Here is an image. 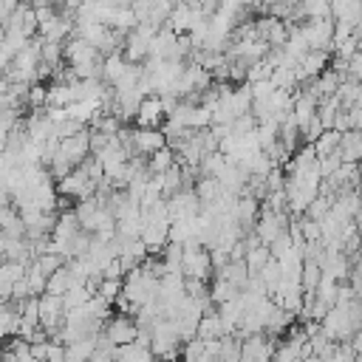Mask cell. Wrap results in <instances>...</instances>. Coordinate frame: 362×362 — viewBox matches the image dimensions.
Returning <instances> with one entry per match:
<instances>
[{
    "label": "cell",
    "instance_id": "1",
    "mask_svg": "<svg viewBox=\"0 0 362 362\" xmlns=\"http://www.w3.org/2000/svg\"><path fill=\"white\" fill-rule=\"evenodd\" d=\"M303 40L308 42L311 51H331L334 48V17H317L305 20L300 25Z\"/></svg>",
    "mask_w": 362,
    "mask_h": 362
},
{
    "label": "cell",
    "instance_id": "2",
    "mask_svg": "<svg viewBox=\"0 0 362 362\" xmlns=\"http://www.w3.org/2000/svg\"><path fill=\"white\" fill-rule=\"evenodd\" d=\"M209 272H212L209 249H204L201 243H187L184 255H181V274L192 277V280H206Z\"/></svg>",
    "mask_w": 362,
    "mask_h": 362
},
{
    "label": "cell",
    "instance_id": "3",
    "mask_svg": "<svg viewBox=\"0 0 362 362\" xmlns=\"http://www.w3.org/2000/svg\"><path fill=\"white\" fill-rule=\"evenodd\" d=\"M288 212H269V209H263L260 206V215H257V221H255V235H257V240L263 243V246H269L274 238H280L286 229H288Z\"/></svg>",
    "mask_w": 362,
    "mask_h": 362
},
{
    "label": "cell",
    "instance_id": "4",
    "mask_svg": "<svg viewBox=\"0 0 362 362\" xmlns=\"http://www.w3.org/2000/svg\"><path fill=\"white\" fill-rule=\"evenodd\" d=\"M105 337L119 348V345H130V342H136V334H139V325H136V317H130V314H110L107 320H105Z\"/></svg>",
    "mask_w": 362,
    "mask_h": 362
},
{
    "label": "cell",
    "instance_id": "5",
    "mask_svg": "<svg viewBox=\"0 0 362 362\" xmlns=\"http://www.w3.org/2000/svg\"><path fill=\"white\" fill-rule=\"evenodd\" d=\"M277 342L269 334H249L246 339H240V362H272Z\"/></svg>",
    "mask_w": 362,
    "mask_h": 362
},
{
    "label": "cell",
    "instance_id": "6",
    "mask_svg": "<svg viewBox=\"0 0 362 362\" xmlns=\"http://www.w3.org/2000/svg\"><path fill=\"white\" fill-rule=\"evenodd\" d=\"M65 322V305H62V297H54V294H40V328L54 337Z\"/></svg>",
    "mask_w": 362,
    "mask_h": 362
},
{
    "label": "cell",
    "instance_id": "7",
    "mask_svg": "<svg viewBox=\"0 0 362 362\" xmlns=\"http://www.w3.org/2000/svg\"><path fill=\"white\" fill-rule=\"evenodd\" d=\"M164 201H167L170 221H178V218H198V212H201V201H198V195H195L192 187L178 189L175 195H170V198H164Z\"/></svg>",
    "mask_w": 362,
    "mask_h": 362
},
{
    "label": "cell",
    "instance_id": "8",
    "mask_svg": "<svg viewBox=\"0 0 362 362\" xmlns=\"http://www.w3.org/2000/svg\"><path fill=\"white\" fill-rule=\"evenodd\" d=\"M161 147H167L161 127H136L133 130V156H153Z\"/></svg>",
    "mask_w": 362,
    "mask_h": 362
},
{
    "label": "cell",
    "instance_id": "9",
    "mask_svg": "<svg viewBox=\"0 0 362 362\" xmlns=\"http://www.w3.org/2000/svg\"><path fill=\"white\" fill-rule=\"evenodd\" d=\"M229 334H232V331H229V325L221 320L218 305L206 308L204 317L198 320V328H195V337H198V339H223V337H229Z\"/></svg>",
    "mask_w": 362,
    "mask_h": 362
},
{
    "label": "cell",
    "instance_id": "10",
    "mask_svg": "<svg viewBox=\"0 0 362 362\" xmlns=\"http://www.w3.org/2000/svg\"><path fill=\"white\" fill-rule=\"evenodd\" d=\"M164 119H167V113H164V107H161V99L150 93V96L141 99V105H139L133 122H136V127H161Z\"/></svg>",
    "mask_w": 362,
    "mask_h": 362
},
{
    "label": "cell",
    "instance_id": "11",
    "mask_svg": "<svg viewBox=\"0 0 362 362\" xmlns=\"http://www.w3.org/2000/svg\"><path fill=\"white\" fill-rule=\"evenodd\" d=\"M139 240L147 246L150 255L164 252V246L170 243V221H158V223H144Z\"/></svg>",
    "mask_w": 362,
    "mask_h": 362
},
{
    "label": "cell",
    "instance_id": "12",
    "mask_svg": "<svg viewBox=\"0 0 362 362\" xmlns=\"http://www.w3.org/2000/svg\"><path fill=\"white\" fill-rule=\"evenodd\" d=\"M339 158L342 164H362V133L359 130H348L339 136Z\"/></svg>",
    "mask_w": 362,
    "mask_h": 362
},
{
    "label": "cell",
    "instance_id": "13",
    "mask_svg": "<svg viewBox=\"0 0 362 362\" xmlns=\"http://www.w3.org/2000/svg\"><path fill=\"white\" fill-rule=\"evenodd\" d=\"M257 215H260V201L252 198V195H240L238 204H235V221H238V226H240L243 232H249V229L255 226Z\"/></svg>",
    "mask_w": 362,
    "mask_h": 362
},
{
    "label": "cell",
    "instance_id": "14",
    "mask_svg": "<svg viewBox=\"0 0 362 362\" xmlns=\"http://www.w3.org/2000/svg\"><path fill=\"white\" fill-rule=\"evenodd\" d=\"M71 286H79L76 283V277H74V272H71V266L65 263V266H59L54 274H48V280H45V294H54V297H62Z\"/></svg>",
    "mask_w": 362,
    "mask_h": 362
},
{
    "label": "cell",
    "instance_id": "15",
    "mask_svg": "<svg viewBox=\"0 0 362 362\" xmlns=\"http://www.w3.org/2000/svg\"><path fill=\"white\" fill-rule=\"evenodd\" d=\"M124 68H127V62H124L122 51H113V54L102 57V82L105 85H116V79L124 74Z\"/></svg>",
    "mask_w": 362,
    "mask_h": 362
},
{
    "label": "cell",
    "instance_id": "16",
    "mask_svg": "<svg viewBox=\"0 0 362 362\" xmlns=\"http://www.w3.org/2000/svg\"><path fill=\"white\" fill-rule=\"evenodd\" d=\"M215 277H221V280L232 283L235 288H243V286L249 283V269H246V263H243V260H229L223 269H218V274H215Z\"/></svg>",
    "mask_w": 362,
    "mask_h": 362
},
{
    "label": "cell",
    "instance_id": "17",
    "mask_svg": "<svg viewBox=\"0 0 362 362\" xmlns=\"http://www.w3.org/2000/svg\"><path fill=\"white\" fill-rule=\"evenodd\" d=\"M195 195H198V201H201V206H206V204H215L221 195H223V189H221V184H218V178H209V175H201L198 181H195Z\"/></svg>",
    "mask_w": 362,
    "mask_h": 362
},
{
    "label": "cell",
    "instance_id": "18",
    "mask_svg": "<svg viewBox=\"0 0 362 362\" xmlns=\"http://www.w3.org/2000/svg\"><path fill=\"white\" fill-rule=\"evenodd\" d=\"M20 334V314L14 303L3 300L0 303V337H17Z\"/></svg>",
    "mask_w": 362,
    "mask_h": 362
},
{
    "label": "cell",
    "instance_id": "19",
    "mask_svg": "<svg viewBox=\"0 0 362 362\" xmlns=\"http://www.w3.org/2000/svg\"><path fill=\"white\" fill-rule=\"evenodd\" d=\"M272 260V252H269V246H263V243H255V246H246V255H243V263H246V269H249V274H257L266 263Z\"/></svg>",
    "mask_w": 362,
    "mask_h": 362
},
{
    "label": "cell",
    "instance_id": "20",
    "mask_svg": "<svg viewBox=\"0 0 362 362\" xmlns=\"http://www.w3.org/2000/svg\"><path fill=\"white\" fill-rule=\"evenodd\" d=\"M116 359H119V362H156L153 351L144 348V345H136V342L119 345V348H116Z\"/></svg>",
    "mask_w": 362,
    "mask_h": 362
},
{
    "label": "cell",
    "instance_id": "21",
    "mask_svg": "<svg viewBox=\"0 0 362 362\" xmlns=\"http://www.w3.org/2000/svg\"><path fill=\"white\" fill-rule=\"evenodd\" d=\"M339 136H342V133H337V130H322V136L311 144V147H314V156H317V158L334 156V153L339 150Z\"/></svg>",
    "mask_w": 362,
    "mask_h": 362
},
{
    "label": "cell",
    "instance_id": "22",
    "mask_svg": "<svg viewBox=\"0 0 362 362\" xmlns=\"http://www.w3.org/2000/svg\"><path fill=\"white\" fill-rule=\"evenodd\" d=\"M173 164H175V153H173L170 147H161V150H156L153 156H147V170H150L153 175L167 173Z\"/></svg>",
    "mask_w": 362,
    "mask_h": 362
},
{
    "label": "cell",
    "instance_id": "23",
    "mask_svg": "<svg viewBox=\"0 0 362 362\" xmlns=\"http://www.w3.org/2000/svg\"><path fill=\"white\" fill-rule=\"evenodd\" d=\"M257 277H260V283L266 286V294H272V291H277V286L283 283V272H280V263L272 257L260 272H257Z\"/></svg>",
    "mask_w": 362,
    "mask_h": 362
},
{
    "label": "cell",
    "instance_id": "24",
    "mask_svg": "<svg viewBox=\"0 0 362 362\" xmlns=\"http://www.w3.org/2000/svg\"><path fill=\"white\" fill-rule=\"evenodd\" d=\"M238 294H240V288H235L232 283H226V280H221V277H215V283L209 286V300H212L215 305H223V303L235 300Z\"/></svg>",
    "mask_w": 362,
    "mask_h": 362
},
{
    "label": "cell",
    "instance_id": "25",
    "mask_svg": "<svg viewBox=\"0 0 362 362\" xmlns=\"http://www.w3.org/2000/svg\"><path fill=\"white\" fill-rule=\"evenodd\" d=\"M320 280H322V269H320L314 260H303V272H300V286H303V291H317Z\"/></svg>",
    "mask_w": 362,
    "mask_h": 362
},
{
    "label": "cell",
    "instance_id": "26",
    "mask_svg": "<svg viewBox=\"0 0 362 362\" xmlns=\"http://www.w3.org/2000/svg\"><path fill=\"white\" fill-rule=\"evenodd\" d=\"M45 274L34 266V263H28L25 266V277H23V283H25V288H28V294L31 297H40V294H45Z\"/></svg>",
    "mask_w": 362,
    "mask_h": 362
},
{
    "label": "cell",
    "instance_id": "27",
    "mask_svg": "<svg viewBox=\"0 0 362 362\" xmlns=\"http://www.w3.org/2000/svg\"><path fill=\"white\" fill-rule=\"evenodd\" d=\"M272 359H274V362H303V345L286 339V342H280V345L274 348V356H272Z\"/></svg>",
    "mask_w": 362,
    "mask_h": 362
},
{
    "label": "cell",
    "instance_id": "28",
    "mask_svg": "<svg viewBox=\"0 0 362 362\" xmlns=\"http://www.w3.org/2000/svg\"><path fill=\"white\" fill-rule=\"evenodd\" d=\"M25 105L31 110H42L48 105V88L42 82H31L28 85V93H25Z\"/></svg>",
    "mask_w": 362,
    "mask_h": 362
},
{
    "label": "cell",
    "instance_id": "29",
    "mask_svg": "<svg viewBox=\"0 0 362 362\" xmlns=\"http://www.w3.org/2000/svg\"><path fill=\"white\" fill-rule=\"evenodd\" d=\"M31 263H34V266L48 277V274H54L59 266H65L68 260H65V257H59V255H54V252H42V255H37Z\"/></svg>",
    "mask_w": 362,
    "mask_h": 362
},
{
    "label": "cell",
    "instance_id": "30",
    "mask_svg": "<svg viewBox=\"0 0 362 362\" xmlns=\"http://www.w3.org/2000/svg\"><path fill=\"white\" fill-rule=\"evenodd\" d=\"M88 300H90V291H88L85 286H71V288L62 294V305H65V311H74V308L85 305Z\"/></svg>",
    "mask_w": 362,
    "mask_h": 362
},
{
    "label": "cell",
    "instance_id": "31",
    "mask_svg": "<svg viewBox=\"0 0 362 362\" xmlns=\"http://www.w3.org/2000/svg\"><path fill=\"white\" fill-rule=\"evenodd\" d=\"M218 362H240V339L238 337H223L221 339V351H218Z\"/></svg>",
    "mask_w": 362,
    "mask_h": 362
},
{
    "label": "cell",
    "instance_id": "32",
    "mask_svg": "<svg viewBox=\"0 0 362 362\" xmlns=\"http://www.w3.org/2000/svg\"><path fill=\"white\" fill-rule=\"evenodd\" d=\"M297 229H300V235H303L305 243H314V240L322 238V232H320V221H314V218H308V215H300Z\"/></svg>",
    "mask_w": 362,
    "mask_h": 362
},
{
    "label": "cell",
    "instance_id": "33",
    "mask_svg": "<svg viewBox=\"0 0 362 362\" xmlns=\"http://www.w3.org/2000/svg\"><path fill=\"white\" fill-rule=\"evenodd\" d=\"M272 65L266 62V59H257V62H252L249 65V71H246V85H255V82H263V79H272Z\"/></svg>",
    "mask_w": 362,
    "mask_h": 362
},
{
    "label": "cell",
    "instance_id": "34",
    "mask_svg": "<svg viewBox=\"0 0 362 362\" xmlns=\"http://www.w3.org/2000/svg\"><path fill=\"white\" fill-rule=\"evenodd\" d=\"M331 204H334V198H331V195H322V192H320V195H317V198H314V201L308 204L305 215H308V218H314V221H320V218H325V215L331 212Z\"/></svg>",
    "mask_w": 362,
    "mask_h": 362
},
{
    "label": "cell",
    "instance_id": "35",
    "mask_svg": "<svg viewBox=\"0 0 362 362\" xmlns=\"http://www.w3.org/2000/svg\"><path fill=\"white\" fill-rule=\"evenodd\" d=\"M119 294H122V280H105V277H102V283H99V291H96L93 297H99V300H105L107 305H113Z\"/></svg>",
    "mask_w": 362,
    "mask_h": 362
},
{
    "label": "cell",
    "instance_id": "36",
    "mask_svg": "<svg viewBox=\"0 0 362 362\" xmlns=\"http://www.w3.org/2000/svg\"><path fill=\"white\" fill-rule=\"evenodd\" d=\"M339 164H342L339 153H334V156H325V158H317V170H320V178H331V175L339 170Z\"/></svg>",
    "mask_w": 362,
    "mask_h": 362
},
{
    "label": "cell",
    "instance_id": "37",
    "mask_svg": "<svg viewBox=\"0 0 362 362\" xmlns=\"http://www.w3.org/2000/svg\"><path fill=\"white\" fill-rule=\"evenodd\" d=\"M48 348H51V337L42 342H31V359L34 362H48Z\"/></svg>",
    "mask_w": 362,
    "mask_h": 362
},
{
    "label": "cell",
    "instance_id": "38",
    "mask_svg": "<svg viewBox=\"0 0 362 362\" xmlns=\"http://www.w3.org/2000/svg\"><path fill=\"white\" fill-rule=\"evenodd\" d=\"M17 6H20V0H0V23L6 25V20L17 11Z\"/></svg>",
    "mask_w": 362,
    "mask_h": 362
},
{
    "label": "cell",
    "instance_id": "39",
    "mask_svg": "<svg viewBox=\"0 0 362 362\" xmlns=\"http://www.w3.org/2000/svg\"><path fill=\"white\" fill-rule=\"evenodd\" d=\"M348 122H351V130L362 133V107H348Z\"/></svg>",
    "mask_w": 362,
    "mask_h": 362
},
{
    "label": "cell",
    "instance_id": "40",
    "mask_svg": "<svg viewBox=\"0 0 362 362\" xmlns=\"http://www.w3.org/2000/svg\"><path fill=\"white\" fill-rule=\"evenodd\" d=\"M198 6H201L206 14H215V11H218V0H198Z\"/></svg>",
    "mask_w": 362,
    "mask_h": 362
},
{
    "label": "cell",
    "instance_id": "41",
    "mask_svg": "<svg viewBox=\"0 0 362 362\" xmlns=\"http://www.w3.org/2000/svg\"><path fill=\"white\" fill-rule=\"evenodd\" d=\"M303 362H322V359H320V356H314V354H311V356H305V359H303Z\"/></svg>",
    "mask_w": 362,
    "mask_h": 362
},
{
    "label": "cell",
    "instance_id": "42",
    "mask_svg": "<svg viewBox=\"0 0 362 362\" xmlns=\"http://www.w3.org/2000/svg\"><path fill=\"white\" fill-rule=\"evenodd\" d=\"M23 3H28V6H40V3H48V0H23Z\"/></svg>",
    "mask_w": 362,
    "mask_h": 362
},
{
    "label": "cell",
    "instance_id": "43",
    "mask_svg": "<svg viewBox=\"0 0 362 362\" xmlns=\"http://www.w3.org/2000/svg\"><path fill=\"white\" fill-rule=\"evenodd\" d=\"M3 243H6V235L0 232V252H3Z\"/></svg>",
    "mask_w": 362,
    "mask_h": 362
},
{
    "label": "cell",
    "instance_id": "44",
    "mask_svg": "<svg viewBox=\"0 0 362 362\" xmlns=\"http://www.w3.org/2000/svg\"><path fill=\"white\" fill-rule=\"evenodd\" d=\"M356 54H362V37H359V42H356Z\"/></svg>",
    "mask_w": 362,
    "mask_h": 362
},
{
    "label": "cell",
    "instance_id": "45",
    "mask_svg": "<svg viewBox=\"0 0 362 362\" xmlns=\"http://www.w3.org/2000/svg\"><path fill=\"white\" fill-rule=\"evenodd\" d=\"M181 3H189V6H192V3H198V0H181Z\"/></svg>",
    "mask_w": 362,
    "mask_h": 362
},
{
    "label": "cell",
    "instance_id": "46",
    "mask_svg": "<svg viewBox=\"0 0 362 362\" xmlns=\"http://www.w3.org/2000/svg\"><path fill=\"white\" fill-rule=\"evenodd\" d=\"M0 339H3V337H0ZM0 354H3V348H0Z\"/></svg>",
    "mask_w": 362,
    "mask_h": 362
},
{
    "label": "cell",
    "instance_id": "47",
    "mask_svg": "<svg viewBox=\"0 0 362 362\" xmlns=\"http://www.w3.org/2000/svg\"><path fill=\"white\" fill-rule=\"evenodd\" d=\"M0 303H3V300H0Z\"/></svg>",
    "mask_w": 362,
    "mask_h": 362
}]
</instances>
